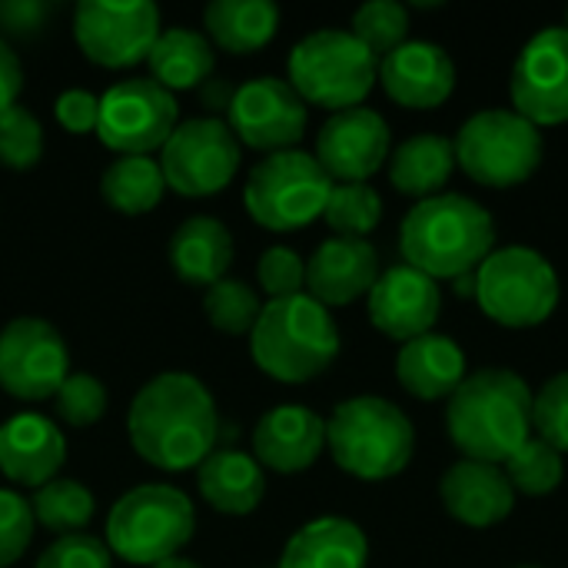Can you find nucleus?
I'll list each match as a JSON object with an SVG mask.
<instances>
[{"label":"nucleus","instance_id":"obj_1","mask_svg":"<svg viewBox=\"0 0 568 568\" xmlns=\"http://www.w3.org/2000/svg\"><path fill=\"white\" fill-rule=\"evenodd\" d=\"M126 433L143 463L163 473L193 469L216 446V399L193 373H160L133 396Z\"/></svg>","mask_w":568,"mask_h":568},{"label":"nucleus","instance_id":"obj_2","mask_svg":"<svg viewBox=\"0 0 568 568\" xmlns=\"http://www.w3.org/2000/svg\"><path fill=\"white\" fill-rule=\"evenodd\" d=\"M446 429L463 459L503 466L532 439V389L513 369H479L446 399Z\"/></svg>","mask_w":568,"mask_h":568},{"label":"nucleus","instance_id":"obj_3","mask_svg":"<svg viewBox=\"0 0 568 568\" xmlns=\"http://www.w3.org/2000/svg\"><path fill=\"white\" fill-rule=\"evenodd\" d=\"M399 250L406 266L439 280H456L476 273L483 260L496 250V220L493 213L463 193H439L419 200L403 226Z\"/></svg>","mask_w":568,"mask_h":568},{"label":"nucleus","instance_id":"obj_4","mask_svg":"<svg viewBox=\"0 0 568 568\" xmlns=\"http://www.w3.org/2000/svg\"><path fill=\"white\" fill-rule=\"evenodd\" d=\"M253 363L276 383H310L339 356V329L323 303L310 293L266 300L250 333Z\"/></svg>","mask_w":568,"mask_h":568},{"label":"nucleus","instance_id":"obj_5","mask_svg":"<svg viewBox=\"0 0 568 568\" xmlns=\"http://www.w3.org/2000/svg\"><path fill=\"white\" fill-rule=\"evenodd\" d=\"M326 449L336 466L363 483L399 476L416 453L409 416L383 396H353L326 419Z\"/></svg>","mask_w":568,"mask_h":568},{"label":"nucleus","instance_id":"obj_6","mask_svg":"<svg viewBox=\"0 0 568 568\" xmlns=\"http://www.w3.org/2000/svg\"><path fill=\"white\" fill-rule=\"evenodd\" d=\"M196 529V513L176 486L150 483L116 499L106 519V549L130 566L153 568L176 559Z\"/></svg>","mask_w":568,"mask_h":568},{"label":"nucleus","instance_id":"obj_7","mask_svg":"<svg viewBox=\"0 0 568 568\" xmlns=\"http://www.w3.org/2000/svg\"><path fill=\"white\" fill-rule=\"evenodd\" d=\"M290 87L323 110L359 106L379 80V60L349 30H316L290 53Z\"/></svg>","mask_w":568,"mask_h":568},{"label":"nucleus","instance_id":"obj_8","mask_svg":"<svg viewBox=\"0 0 568 568\" xmlns=\"http://www.w3.org/2000/svg\"><path fill=\"white\" fill-rule=\"evenodd\" d=\"M456 166L483 186L509 190L536 176L542 163V133L516 110H479L473 113L456 140Z\"/></svg>","mask_w":568,"mask_h":568},{"label":"nucleus","instance_id":"obj_9","mask_svg":"<svg viewBox=\"0 0 568 568\" xmlns=\"http://www.w3.org/2000/svg\"><path fill=\"white\" fill-rule=\"evenodd\" d=\"M329 193H333V180L326 176V170L313 153L283 150V153H270L250 170L243 186V203L260 226L273 233H290L320 220Z\"/></svg>","mask_w":568,"mask_h":568},{"label":"nucleus","instance_id":"obj_10","mask_svg":"<svg viewBox=\"0 0 568 568\" xmlns=\"http://www.w3.org/2000/svg\"><path fill=\"white\" fill-rule=\"evenodd\" d=\"M476 303L509 329L542 326L559 306V276L552 263L529 246L493 250L476 270Z\"/></svg>","mask_w":568,"mask_h":568},{"label":"nucleus","instance_id":"obj_11","mask_svg":"<svg viewBox=\"0 0 568 568\" xmlns=\"http://www.w3.org/2000/svg\"><path fill=\"white\" fill-rule=\"evenodd\" d=\"M240 140L220 116H193L180 123L160 150L166 190L180 196L223 193L240 173Z\"/></svg>","mask_w":568,"mask_h":568},{"label":"nucleus","instance_id":"obj_12","mask_svg":"<svg viewBox=\"0 0 568 568\" xmlns=\"http://www.w3.org/2000/svg\"><path fill=\"white\" fill-rule=\"evenodd\" d=\"M176 126V97L150 77L120 80L100 97L97 136L120 156H150L153 150H163Z\"/></svg>","mask_w":568,"mask_h":568},{"label":"nucleus","instance_id":"obj_13","mask_svg":"<svg viewBox=\"0 0 568 568\" xmlns=\"http://www.w3.org/2000/svg\"><path fill=\"white\" fill-rule=\"evenodd\" d=\"M160 37V10L150 0H80L73 40L83 57L106 70H126L150 57Z\"/></svg>","mask_w":568,"mask_h":568},{"label":"nucleus","instance_id":"obj_14","mask_svg":"<svg viewBox=\"0 0 568 568\" xmlns=\"http://www.w3.org/2000/svg\"><path fill=\"white\" fill-rule=\"evenodd\" d=\"M70 376L63 336L40 316H17L0 329V389L23 403L53 399Z\"/></svg>","mask_w":568,"mask_h":568},{"label":"nucleus","instance_id":"obj_15","mask_svg":"<svg viewBox=\"0 0 568 568\" xmlns=\"http://www.w3.org/2000/svg\"><path fill=\"white\" fill-rule=\"evenodd\" d=\"M310 123V110L303 97L290 87V80L280 77H256L236 87L230 106H226V126L233 136L253 150L283 153L296 150Z\"/></svg>","mask_w":568,"mask_h":568},{"label":"nucleus","instance_id":"obj_16","mask_svg":"<svg viewBox=\"0 0 568 568\" xmlns=\"http://www.w3.org/2000/svg\"><path fill=\"white\" fill-rule=\"evenodd\" d=\"M513 106L536 126L568 120V27L539 30L519 53L509 80Z\"/></svg>","mask_w":568,"mask_h":568},{"label":"nucleus","instance_id":"obj_17","mask_svg":"<svg viewBox=\"0 0 568 568\" xmlns=\"http://www.w3.org/2000/svg\"><path fill=\"white\" fill-rule=\"evenodd\" d=\"M389 123L369 106L333 113L316 136V160L333 183H366L389 160Z\"/></svg>","mask_w":568,"mask_h":568},{"label":"nucleus","instance_id":"obj_18","mask_svg":"<svg viewBox=\"0 0 568 568\" xmlns=\"http://www.w3.org/2000/svg\"><path fill=\"white\" fill-rule=\"evenodd\" d=\"M366 300H369L373 326L399 343L433 333V326L443 313L439 283L406 263L379 273V280Z\"/></svg>","mask_w":568,"mask_h":568},{"label":"nucleus","instance_id":"obj_19","mask_svg":"<svg viewBox=\"0 0 568 568\" xmlns=\"http://www.w3.org/2000/svg\"><path fill=\"white\" fill-rule=\"evenodd\" d=\"M379 83L406 110H436L456 90V63L439 43L406 40L379 60Z\"/></svg>","mask_w":568,"mask_h":568},{"label":"nucleus","instance_id":"obj_20","mask_svg":"<svg viewBox=\"0 0 568 568\" xmlns=\"http://www.w3.org/2000/svg\"><path fill=\"white\" fill-rule=\"evenodd\" d=\"M379 273V253L369 240L329 236L306 260V290L326 310L349 306L359 296H369Z\"/></svg>","mask_w":568,"mask_h":568},{"label":"nucleus","instance_id":"obj_21","mask_svg":"<svg viewBox=\"0 0 568 568\" xmlns=\"http://www.w3.org/2000/svg\"><path fill=\"white\" fill-rule=\"evenodd\" d=\"M67 459V439L53 419L40 413L10 416L0 426V473L27 489L53 483Z\"/></svg>","mask_w":568,"mask_h":568},{"label":"nucleus","instance_id":"obj_22","mask_svg":"<svg viewBox=\"0 0 568 568\" xmlns=\"http://www.w3.org/2000/svg\"><path fill=\"white\" fill-rule=\"evenodd\" d=\"M326 449V419L306 406H276L253 429V459L273 473H303Z\"/></svg>","mask_w":568,"mask_h":568},{"label":"nucleus","instance_id":"obj_23","mask_svg":"<svg viewBox=\"0 0 568 568\" xmlns=\"http://www.w3.org/2000/svg\"><path fill=\"white\" fill-rule=\"evenodd\" d=\"M439 499L453 519L473 529H489L509 519L516 506V489L506 479L503 466L459 459L439 479Z\"/></svg>","mask_w":568,"mask_h":568},{"label":"nucleus","instance_id":"obj_24","mask_svg":"<svg viewBox=\"0 0 568 568\" xmlns=\"http://www.w3.org/2000/svg\"><path fill=\"white\" fill-rule=\"evenodd\" d=\"M396 376L403 389L423 403L449 399L466 379V356L453 336L426 333L403 343L396 356Z\"/></svg>","mask_w":568,"mask_h":568},{"label":"nucleus","instance_id":"obj_25","mask_svg":"<svg viewBox=\"0 0 568 568\" xmlns=\"http://www.w3.org/2000/svg\"><path fill=\"white\" fill-rule=\"evenodd\" d=\"M170 266L186 286L210 290L233 266V233L216 216H190L170 236Z\"/></svg>","mask_w":568,"mask_h":568},{"label":"nucleus","instance_id":"obj_26","mask_svg":"<svg viewBox=\"0 0 568 568\" xmlns=\"http://www.w3.org/2000/svg\"><path fill=\"white\" fill-rule=\"evenodd\" d=\"M366 532L343 516H323L306 523L300 532H293L280 556V568H366Z\"/></svg>","mask_w":568,"mask_h":568},{"label":"nucleus","instance_id":"obj_27","mask_svg":"<svg viewBox=\"0 0 568 568\" xmlns=\"http://www.w3.org/2000/svg\"><path fill=\"white\" fill-rule=\"evenodd\" d=\"M200 496L223 516H250L266 496L263 466L240 449H213L196 473Z\"/></svg>","mask_w":568,"mask_h":568},{"label":"nucleus","instance_id":"obj_28","mask_svg":"<svg viewBox=\"0 0 568 568\" xmlns=\"http://www.w3.org/2000/svg\"><path fill=\"white\" fill-rule=\"evenodd\" d=\"M280 30V7L270 0H213L203 10V33L226 53H256Z\"/></svg>","mask_w":568,"mask_h":568},{"label":"nucleus","instance_id":"obj_29","mask_svg":"<svg viewBox=\"0 0 568 568\" xmlns=\"http://www.w3.org/2000/svg\"><path fill=\"white\" fill-rule=\"evenodd\" d=\"M456 170L453 140L439 133H416L389 153V183L403 196H439Z\"/></svg>","mask_w":568,"mask_h":568},{"label":"nucleus","instance_id":"obj_30","mask_svg":"<svg viewBox=\"0 0 568 568\" xmlns=\"http://www.w3.org/2000/svg\"><path fill=\"white\" fill-rule=\"evenodd\" d=\"M146 63H150V80L176 93V90L203 87L213 77L216 53L206 33L190 30V27H170V30H160Z\"/></svg>","mask_w":568,"mask_h":568},{"label":"nucleus","instance_id":"obj_31","mask_svg":"<svg viewBox=\"0 0 568 568\" xmlns=\"http://www.w3.org/2000/svg\"><path fill=\"white\" fill-rule=\"evenodd\" d=\"M166 193L160 160L153 156H116L100 176V196L123 216L150 213Z\"/></svg>","mask_w":568,"mask_h":568},{"label":"nucleus","instance_id":"obj_32","mask_svg":"<svg viewBox=\"0 0 568 568\" xmlns=\"http://www.w3.org/2000/svg\"><path fill=\"white\" fill-rule=\"evenodd\" d=\"M30 509H33V523L57 532L60 536H73V532H83L93 519V493L83 486V483H73V479H53L47 486H40L30 499Z\"/></svg>","mask_w":568,"mask_h":568},{"label":"nucleus","instance_id":"obj_33","mask_svg":"<svg viewBox=\"0 0 568 568\" xmlns=\"http://www.w3.org/2000/svg\"><path fill=\"white\" fill-rule=\"evenodd\" d=\"M323 220L336 236L366 240L383 220V196L369 183H333Z\"/></svg>","mask_w":568,"mask_h":568},{"label":"nucleus","instance_id":"obj_34","mask_svg":"<svg viewBox=\"0 0 568 568\" xmlns=\"http://www.w3.org/2000/svg\"><path fill=\"white\" fill-rule=\"evenodd\" d=\"M203 313L213 329L226 336H243V333H253L263 313V300L243 280H220L203 293Z\"/></svg>","mask_w":568,"mask_h":568},{"label":"nucleus","instance_id":"obj_35","mask_svg":"<svg viewBox=\"0 0 568 568\" xmlns=\"http://www.w3.org/2000/svg\"><path fill=\"white\" fill-rule=\"evenodd\" d=\"M503 473H506V479L513 483L516 493H523V496H549L552 489H559V483L566 476V463H562V453H556L549 443L532 436L503 463Z\"/></svg>","mask_w":568,"mask_h":568},{"label":"nucleus","instance_id":"obj_36","mask_svg":"<svg viewBox=\"0 0 568 568\" xmlns=\"http://www.w3.org/2000/svg\"><path fill=\"white\" fill-rule=\"evenodd\" d=\"M376 60L389 57L396 47L406 43L409 33V10L396 0H369L353 13V30H349Z\"/></svg>","mask_w":568,"mask_h":568},{"label":"nucleus","instance_id":"obj_37","mask_svg":"<svg viewBox=\"0 0 568 568\" xmlns=\"http://www.w3.org/2000/svg\"><path fill=\"white\" fill-rule=\"evenodd\" d=\"M43 156V126L40 120L13 103L0 113V166L7 170H33Z\"/></svg>","mask_w":568,"mask_h":568},{"label":"nucleus","instance_id":"obj_38","mask_svg":"<svg viewBox=\"0 0 568 568\" xmlns=\"http://www.w3.org/2000/svg\"><path fill=\"white\" fill-rule=\"evenodd\" d=\"M106 399H110L106 396V386L93 373H70L63 379V386L57 389L53 406H57V416L67 426L90 429L106 413Z\"/></svg>","mask_w":568,"mask_h":568},{"label":"nucleus","instance_id":"obj_39","mask_svg":"<svg viewBox=\"0 0 568 568\" xmlns=\"http://www.w3.org/2000/svg\"><path fill=\"white\" fill-rule=\"evenodd\" d=\"M532 436L556 453H568V373H556L532 393Z\"/></svg>","mask_w":568,"mask_h":568},{"label":"nucleus","instance_id":"obj_40","mask_svg":"<svg viewBox=\"0 0 568 568\" xmlns=\"http://www.w3.org/2000/svg\"><path fill=\"white\" fill-rule=\"evenodd\" d=\"M256 283L266 300H290L306 290V263L290 246H270L256 263Z\"/></svg>","mask_w":568,"mask_h":568},{"label":"nucleus","instance_id":"obj_41","mask_svg":"<svg viewBox=\"0 0 568 568\" xmlns=\"http://www.w3.org/2000/svg\"><path fill=\"white\" fill-rule=\"evenodd\" d=\"M33 509L30 503L13 493L0 489V568H10L33 542Z\"/></svg>","mask_w":568,"mask_h":568},{"label":"nucleus","instance_id":"obj_42","mask_svg":"<svg viewBox=\"0 0 568 568\" xmlns=\"http://www.w3.org/2000/svg\"><path fill=\"white\" fill-rule=\"evenodd\" d=\"M37 568H113V552L97 536L73 532L53 539L37 559Z\"/></svg>","mask_w":568,"mask_h":568},{"label":"nucleus","instance_id":"obj_43","mask_svg":"<svg viewBox=\"0 0 568 568\" xmlns=\"http://www.w3.org/2000/svg\"><path fill=\"white\" fill-rule=\"evenodd\" d=\"M57 110V123L67 133H97L100 123V97H93L90 90H63L53 103Z\"/></svg>","mask_w":568,"mask_h":568},{"label":"nucleus","instance_id":"obj_44","mask_svg":"<svg viewBox=\"0 0 568 568\" xmlns=\"http://www.w3.org/2000/svg\"><path fill=\"white\" fill-rule=\"evenodd\" d=\"M23 90V67H20V57L13 53V47L0 37V113L7 106L17 103Z\"/></svg>","mask_w":568,"mask_h":568},{"label":"nucleus","instance_id":"obj_45","mask_svg":"<svg viewBox=\"0 0 568 568\" xmlns=\"http://www.w3.org/2000/svg\"><path fill=\"white\" fill-rule=\"evenodd\" d=\"M200 90H203V103H213V106H223V110L230 106V100H233V93H236V87H230L226 80H213V77H210ZM213 106H210V110H213Z\"/></svg>","mask_w":568,"mask_h":568},{"label":"nucleus","instance_id":"obj_46","mask_svg":"<svg viewBox=\"0 0 568 568\" xmlns=\"http://www.w3.org/2000/svg\"><path fill=\"white\" fill-rule=\"evenodd\" d=\"M453 286H456V296H469V300H476V273H466V276H456L453 280Z\"/></svg>","mask_w":568,"mask_h":568},{"label":"nucleus","instance_id":"obj_47","mask_svg":"<svg viewBox=\"0 0 568 568\" xmlns=\"http://www.w3.org/2000/svg\"><path fill=\"white\" fill-rule=\"evenodd\" d=\"M153 568H203V566H196V562H190V559H170V562H160V566H153Z\"/></svg>","mask_w":568,"mask_h":568},{"label":"nucleus","instance_id":"obj_48","mask_svg":"<svg viewBox=\"0 0 568 568\" xmlns=\"http://www.w3.org/2000/svg\"><path fill=\"white\" fill-rule=\"evenodd\" d=\"M519 568H539V566H519Z\"/></svg>","mask_w":568,"mask_h":568},{"label":"nucleus","instance_id":"obj_49","mask_svg":"<svg viewBox=\"0 0 568 568\" xmlns=\"http://www.w3.org/2000/svg\"><path fill=\"white\" fill-rule=\"evenodd\" d=\"M566 20H568V13H566ZM566 27H568V23H566Z\"/></svg>","mask_w":568,"mask_h":568}]
</instances>
